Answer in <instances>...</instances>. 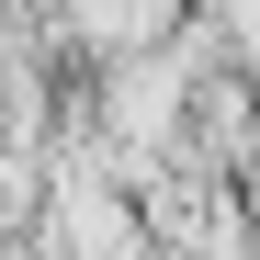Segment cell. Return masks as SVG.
<instances>
[{
  "instance_id": "cell-2",
  "label": "cell",
  "mask_w": 260,
  "mask_h": 260,
  "mask_svg": "<svg viewBox=\"0 0 260 260\" xmlns=\"http://www.w3.org/2000/svg\"><path fill=\"white\" fill-rule=\"evenodd\" d=\"M124 260H204V249H170V238H136V249H124Z\"/></svg>"
},
{
  "instance_id": "cell-1",
  "label": "cell",
  "mask_w": 260,
  "mask_h": 260,
  "mask_svg": "<svg viewBox=\"0 0 260 260\" xmlns=\"http://www.w3.org/2000/svg\"><path fill=\"white\" fill-rule=\"evenodd\" d=\"M170 12H181V0H57V12H46V46L91 68V57H124V46H158Z\"/></svg>"
}]
</instances>
